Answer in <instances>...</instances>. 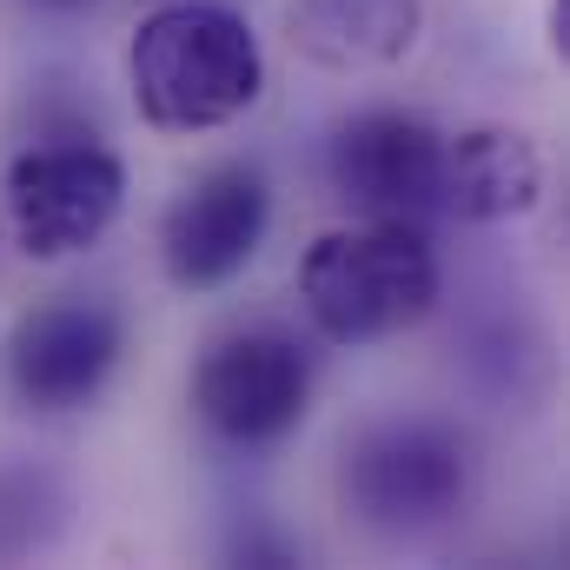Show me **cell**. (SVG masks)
Masks as SVG:
<instances>
[{"mask_svg":"<svg viewBox=\"0 0 570 570\" xmlns=\"http://www.w3.org/2000/svg\"><path fill=\"white\" fill-rule=\"evenodd\" d=\"M127 80H134L146 127H159V134H206V127L239 120L259 100L266 60H259L253 27L233 7L173 0V7L140 20V33L127 47Z\"/></svg>","mask_w":570,"mask_h":570,"instance_id":"6da1fadb","label":"cell"},{"mask_svg":"<svg viewBox=\"0 0 570 570\" xmlns=\"http://www.w3.org/2000/svg\"><path fill=\"white\" fill-rule=\"evenodd\" d=\"M298 298L338 345H379L419 325L438 298V259L412 219H365L312 239L298 259Z\"/></svg>","mask_w":570,"mask_h":570,"instance_id":"7a4b0ae2","label":"cell"},{"mask_svg":"<svg viewBox=\"0 0 570 570\" xmlns=\"http://www.w3.org/2000/svg\"><path fill=\"white\" fill-rule=\"evenodd\" d=\"M127 199V173L107 146H33L7 166V219L27 259L87 253Z\"/></svg>","mask_w":570,"mask_h":570,"instance_id":"3957f363","label":"cell"},{"mask_svg":"<svg viewBox=\"0 0 570 570\" xmlns=\"http://www.w3.org/2000/svg\"><path fill=\"white\" fill-rule=\"evenodd\" d=\"M312 399V365L285 332H239L206 352L193 372V405L199 419L233 438V444H273L305 419Z\"/></svg>","mask_w":570,"mask_h":570,"instance_id":"277c9868","label":"cell"},{"mask_svg":"<svg viewBox=\"0 0 570 570\" xmlns=\"http://www.w3.org/2000/svg\"><path fill=\"white\" fill-rule=\"evenodd\" d=\"M266 219H273V199H266L259 166H213V173H199L166 206V226H159L166 279L186 285V292L226 285L233 273H246V259L259 253Z\"/></svg>","mask_w":570,"mask_h":570,"instance_id":"5b68a950","label":"cell"},{"mask_svg":"<svg viewBox=\"0 0 570 570\" xmlns=\"http://www.w3.org/2000/svg\"><path fill=\"white\" fill-rule=\"evenodd\" d=\"M114 365H120V318L107 305H87V298L20 318L7 352H0V379L27 412L87 405Z\"/></svg>","mask_w":570,"mask_h":570,"instance_id":"8992f818","label":"cell"},{"mask_svg":"<svg viewBox=\"0 0 570 570\" xmlns=\"http://www.w3.org/2000/svg\"><path fill=\"white\" fill-rule=\"evenodd\" d=\"M332 179L365 219H425L444 193V134L419 114H358L332 140Z\"/></svg>","mask_w":570,"mask_h":570,"instance_id":"52a82bcc","label":"cell"},{"mask_svg":"<svg viewBox=\"0 0 570 570\" xmlns=\"http://www.w3.org/2000/svg\"><path fill=\"white\" fill-rule=\"evenodd\" d=\"M352 498L379 524H438L464 498V451L431 425H392L358 444Z\"/></svg>","mask_w":570,"mask_h":570,"instance_id":"ba28073f","label":"cell"},{"mask_svg":"<svg viewBox=\"0 0 570 570\" xmlns=\"http://www.w3.org/2000/svg\"><path fill=\"white\" fill-rule=\"evenodd\" d=\"M538 193H544V159L524 134L471 127V134L444 140V193H438V206H451L458 219H511V213H531Z\"/></svg>","mask_w":570,"mask_h":570,"instance_id":"9c48e42d","label":"cell"},{"mask_svg":"<svg viewBox=\"0 0 570 570\" xmlns=\"http://www.w3.org/2000/svg\"><path fill=\"white\" fill-rule=\"evenodd\" d=\"M419 40V0H298L292 47L318 67H385Z\"/></svg>","mask_w":570,"mask_h":570,"instance_id":"30bf717a","label":"cell"},{"mask_svg":"<svg viewBox=\"0 0 570 570\" xmlns=\"http://www.w3.org/2000/svg\"><path fill=\"white\" fill-rule=\"evenodd\" d=\"M53 7H87V0H53Z\"/></svg>","mask_w":570,"mask_h":570,"instance_id":"8fae6325","label":"cell"}]
</instances>
